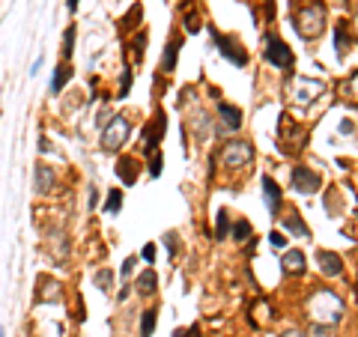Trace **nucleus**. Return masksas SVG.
<instances>
[{
  "label": "nucleus",
  "mask_w": 358,
  "mask_h": 337,
  "mask_svg": "<svg viewBox=\"0 0 358 337\" xmlns=\"http://www.w3.org/2000/svg\"><path fill=\"white\" fill-rule=\"evenodd\" d=\"M268 245H272L275 251H284V248H287V236H284V233H275V230H272V233H268Z\"/></svg>",
  "instance_id": "obj_28"
},
{
  "label": "nucleus",
  "mask_w": 358,
  "mask_h": 337,
  "mask_svg": "<svg viewBox=\"0 0 358 337\" xmlns=\"http://www.w3.org/2000/svg\"><path fill=\"white\" fill-rule=\"evenodd\" d=\"M69 78H72V66L69 63L57 66V72H54V81H51V93H60V89L69 84Z\"/></svg>",
  "instance_id": "obj_15"
},
{
  "label": "nucleus",
  "mask_w": 358,
  "mask_h": 337,
  "mask_svg": "<svg viewBox=\"0 0 358 337\" xmlns=\"http://www.w3.org/2000/svg\"><path fill=\"white\" fill-rule=\"evenodd\" d=\"M281 337H308L305 331H299V329H289V331H284Z\"/></svg>",
  "instance_id": "obj_35"
},
{
  "label": "nucleus",
  "mask_w": 358,
  "mask_h": 337,
  "mask_svg": "<svg viewBox=\"0 0 358 337\" xmlns=\"http://www.w3.org/2000/svg\"><path fill=\"white\" fill-rule=\"evenodd\" d=\"M129 134H131V122L122 117V114H117V117L102 129V150H105V152H114V150H120V147H126Z\"/></svg>",
  "instance_id": "obj_4"
},
{
  "label": "nucleus",
  "mask_w": 358,
  "mask_h": 337,
  "mask_svg": "<svg viewBox=\"0 0 358 337\" xmlns=\"http://www.w3.org/2000/svg\"><path fill=\"white\" fill-rule=\"evenodd\" d=\"M248 236H251V224L248 221H236V224H233V239H236V242H245Z\"/></svg>",
  "instance_id": "obj_24"
},
{
  "label": "nucleus",
  "mask_w": 358,
  "mask_h": 337,
  "mask_svg": "<svg viewBox=\"0 0 358 337\" xmlns=\"http://www.w3.org/2000/svg\"><path fill=\"white\" fill-rule=\"evenodd\" d=\"M129 84H131V72H122V84H120V96L129 93Z\"/></svg>",
  "instance_id": "obj_33"
},
{
  "label": "nucleus",
  "mask_w": 358,
  "mask_h": 337,
  "mask_svg": "<svg viewBox=\"0 0 358 337\" xmlns=\"http://www.w3.org/2000/svg\"><path fill=\"white\" fill-rule=\"evenodd\" d=\"M293 27L301 39H317L322 27H326V6L322 3H308L293 15Z\"/></svg>",
  "instance_id": "obj_2"
},
{
  "label": "nucleus",
  "mask_w": 358,
  "mask_h": 337,
  "mask_svg": "<svg viewBox=\"0 0 358 337\" xmlns=\"http://www.w3.org/2000/svg\"><path fill=\"white\" fill-rule=\"evenodd\" d=\"M42 287L45 289H57V284H54L51 278H42ZM57 299V293H39V301H54Z\"/></svg>",
  "instance_id": "obj_29"
},
{
  "label": "nucleus",
  "mask_w": 358,
  "mask_h": 337,
  "mask_svg": "<svg viewBox=\"0 0 358 337\" xmlns=\"http://www.w3.org/2000/svg\"><path fill=\"white\" fill-rule=\"evenodd\" d=\"M308 317L313 322L334 329V325L343 320V301L334 296L331 289H317V293H310V299H308Z\"/></svg>",
  "instance_id": "obj_1"
},
{
  "label": "nucleus",
  "mask_w": 358,
  "mask_h": 337,
  "mask_svg": "<svg viewBox=\"0 0 358 337\" xmlns=\"http://www.w3.org/2000/svg\"><path fill=\"white\" fill-rule=\"evenodd\" d=\"M0 337H6V334H3V329H0Z\"/></svg>",
  "instance_id": "obj_39"
},
{
  "label": "nucleus",
  "mask_w": 358,
  "mask_h": 337,
  "mask_svg": "<svg viewBox=\"0 0 358 337\" xmlns=\"http://www.w3.org/2000/svg\"><path fill=\"white\" fill-rule=\"evenodd\" d=\"M138 266V257H126V263H122V268H120V275L122 278H131V268Z\"/></svg>",
  "instance_id": "obj_31"
},
{
  "label": "nucleus",
  "mask_w": 358,
  "mask_h": 337,
  "mask_svg": "<svg viewBox=\"0 0 358 337\" xmlns=\"http://www.w3.org/2000/svg\"><path fill=\"white\" fill-rule=\"evenodd\" d=\"M284 227L289 230V233H296V236H301V239H308L310 236V230H308V224L301 221L299 215H289V218H284Z\"/></svg>",
  "instance_id": "obj_17"
},
{
  "label": "nucleus",
  "mask_w": 358,
  "mask_h": 337,
  "mask_svg": "<svg viewBox=\"0 0 358 337\" xmlns=\"http://www.w3.org/2000/svg\"><path fill=\"white\" fill-rule=\"evenodd\" d=\"M308 337H331V329L329 325H320V322H313L310 325V334Z\"/></svg>",
  "instance_id": "obj_30"
},
{
  "label": "nucleus",
  "mask_w": 358,
  "mask_h": 337,
  "mask_svg": "<svg viewBox=\"0 0 358 337\" xmlns=\"http://www.w3.org/2000/svg\"><path fill=\"white\" fill-rule=\"evenodd\" d=\"M185 27H188V33H197L200 30V21H197V9L194 6H185Z\"/></svg>",
  "instance_id": "obj_25"
},
{
  "label": "nucleus",
  "mask_w": 358,
  "mask_h": 337,
  "mask_svg": "<svg viewBox=\"0 0 358 337\" xmlns=\"http://www.w3.org/2000/svg\"><path fill=\"white\" fill-rule=\"evenodd\" d=\"M263 197H266V209L275 215V212L281 209V188H278L272 176H263Z\"/></svg>",
  "instance_id": "obj_9"
},
{
  "label": "nucleus",
  "mask_w": 358,
  "mask_h": 337,
  "mask_svg": "<svg viewBox=\"0 0 358 337\" xmlns=\"http://www.w3.org/2000/svg\"><path fill=\"white\" fill-rule=\"evenodd\" d=\"M317 263H320V272L326 278H338L343 272V260L334 251H317Z\"/></svg>",
  "instance_id": "obj_8"
},
{
  "label": "nucleus",
  "mask_w": 358,
  "mask_h": 337,
  "mask_svg": "<svg viewBox=\"0 0 358 337\" xmlns=\"http://www.w3.org/2000/svg\"><path fill=\"white\" fill-rule=\"evenodd\" d=\"M155 287H159V278H155L152 268L141 272V275H138V284H134V289H138L141 296H152V293H155Z\"/></svg>",
  "instance_id": "obj_13"
},
{
  "label": "nucleus",
  "mask_w": 358,
  "mask_h": 337,
  "mask_svg": "<svg viewBox=\"0 0 358 337\" xmlns=\"http://www.w3.org/2000/svg\"><path fill=\"white\" fill-rule=\"evenodd\" d=\"M230 230V218H227V212H218V221H215V239H224Z\"/></svg>",
  "instance_id": "obj_26"
},
{
  "label": "nucleus",
  "mask_w": 358,
  "mask_h": 337,
  "mask_svg": "<svg viewBox=\"0 0 358 337\" xmlns=\"http://www.w3.org/2000/svg\"><path fill=\"white\" fill-rule=\"evenodd\" d=\"M72 48H75V27H66V36H63V60L66 63L72 57Z\"/></svg>",
  "instance_id": "obj_23"
},
{
  "label": "nucleus",
  "mask_w": 358,
  "mask_h": 337,
  "mask_svg": "<svg viewBox=\"0 0 358 337\" xmlns=\"http://www.w3.org/2000/svg\"><path fill=\"white\" fill-rule=\"evenodd\" d=\"M352 24H355V30H358V15H355V21H352Z\"/></svg>",
  "instance_id": "obj_38"
},
{
  "label": "nucleus",
  "mask_w": 358,
  "mask_h": 337,
  "mask_svg": "<svg viewBox=\"0 0 358 337\" xmlns=\"http://www.w3.org/2000/svg\"><path fill=\"white\" fill-rule=\"evenodd\" d=\"M117 173H120V179L126 185H134V182H138V162H134V159H120Z\"/></svg>",
  "instance_id": "obj_14"
},
{
  "label": "nucleus",
  "mask_w": 358,
  "mask_h": 337,
  "mask_svg": "<svg viewBox=\"0 0 358 337\" xmlns=\"http://www.w3.org/2000/svg\"><path fill=\"white\" fill-rule=\"evenodd\" d=\"M33 185H36V194H51V188H54V171H51L48 164H36Z\"/></svg>",
  "instance_id": "obj_10"
},
{
  "label": "nucleus",
  "mask_w": 358,
  "mask_h": 337,
  "mask_svg": "<svg viewBox=\"0 0 358 337\" xmlns=\"http://www.w3.org/2000/svg\"><path fill=\"white\" fill-rule=\"evenodd\" d=\"M215 42L221 45V54H224V57H230V60L236 63V66H245V60H248V57H245V54H239L242 48H236V45H227V42H224L221 36H215Z\"/></svg>",
  "instance_id": "obj_16"
},
{
  "label": "nucleus",
  "mask_w": 358,
  "mask_h": 337,
  "mask_svg": "<svg viewBox=\"0 0 358 337\" xmlns=\"http://www.w3.org/2000/svg\"><path fill=\"white\" fill-rule=\"evenodd\" d=\"M78 6V0H69V9H75Z\"/></svg>",
  "instance_id": "obj_37"
},
{
  "label": "nucleus",
  "mask_w": 358,
  "mask_h": 337,
  "mask_svg": "<svg viewBox=\"0 0 358 337\" xmlns=\"http://www.w3.org/2000/svg\"><path fill=\"white\" fill-rule=\"evenodd\" d=\"M141 257H143V260H147V263H152V260H155V245H147Z\"/></svg>",
  "instance_id": "obj_34"
},
{
  "label": "nucleus",
  "mask_w": 358,
  "mask_h": 337,
  "mask_svg": "<svg viewBox=\"0 0 358 337\" xmlns=\"http://www.w3.org/2000/svg\"><path fill=\"white\" fill-rule=\"evenodd\" d=\"M218 114H221V120H224V126H227L230 131H239L242 129V110L239 108H233V105H218Z\"/></svg>",
  "instance_id": "obj_11"
},
{
  "label": "nucleus",
  "mask_w": 358,
  "mask_h": 337,
  "mask_svg": "<svg viewBox=\"0 0 358 337\" xmlns=\"http://www.w3.org/2000/svg\"><path fill=\"white\" fill-rule=\"evenodd\" d=\"M93 280H96V287L102 289V293H108V289L114 287V272H110V268H99V272L93 275Z\"/></svg>",
  "instance_id": "obj_18"
},
{
  "label": "nucleus",
  "mask_w": 358,
  "mask_h": 337,
  "mask_svg": "<svg viewBox=\"0 0 358 337\" xmlns=\"http://www.w3.org/2000/svg\"><path fill=\"white\" fill-rule=\"evenodd\" d=\"M266 60L275 66V69H289L293 66V51H289V45L278 36H268L266 39Z\"/></svg>",
  "instance_id": "obj_6"
},
{
  "label": "nucleus",
  "mask_w": 358,
  "mask_h": 337,
  "mask_svg": "<svg viewBox=\"0 0 358 337\" xmlns=\"http://www.w3.org/2000/svg\"><path fill=\"white\" fill-rule=\"evenodd\" d=\"M155 322H159V317H155V310H143V320H141V337H150L155 331Z\"/></svg>",
  "instance_id": "obj_20"
},
{
  "label": "nucleus",
  "mask_w": 358,
  "mask_h": 337,
  "mask_svg": "<svg viewBox=\"0 0 358 337\" xmlns=\"http://www.w3.org/2000/svg\"><path fill=\"white\" fill-rule=\"evenodd\" d=\"M254 159V147L248 141H227L221 150V162L227 167H245Z\"/></svg>",
  "instance_id": "obj_5"
},
{
  "label": "nucleus",
  "mask_w": 358,
  "mask_h": 337,
  "mask_svg": "<svg viewBox=\"0 0 358 337\" xmlns=\"http://www.w3.org/2000/svg\"><path fill=\"white\" fill-rule=\"evenodd\" d=\"M334 48H338L341 57L346 54V48H350V39H346V21H341L338 30H334Z\"/></svg>",
  "instance_id": "obj_19"
},
{
  "label": "nucleus",
  "mask_w": 358,
  "mask_h": 337,
  "mask_svg": "<svg viewBox=\"0 0 358 337\" xmlns=\"http://www.w3.org/2000/svg\"><path fill=\"white\" fill-rule=\"evenodd\" d=\"M322 185L320 173H313L310 167H296L293 171V188L299 194H317V188Z\"/></svg>",
  "instance_id": "obj_7"
},
{
  "label": "nucleus",
  "mask_w": 358,
  "mask_h": 337,
  "mask_svg": "<svg viewBox=\"0 0 358 337\" xmlns=\"http://www.w3.org/2000/svg\"><path fill=\"white\" fill-rule=\"evenodd\" d=\"M105 209H108V212H114V215H117V212L122 209V191H120V188H114V191H108Z\"/></svg>",
  "instance_id": "obj_21"
},
{
  "label": "nucleus",
  "mask_w": 358,
  "mask_h": 337,
  "mask_svg": "<svg viewBox=\"0 0 358 337\" xmlns=\"http://www.w3.org/2000/svg\"><path fill=\"white\" fill-rule=\"evenodd\" d=\"M343 96L352 99V102H358V72H352V75L343 81Z\"/></svg>",
  "instance_id": "obj_22"
},
{
  "label": "nucleus",
  "mask_w": 358,
  "mask_h": 337,
  "mask_svg": "<svg viewBox=\"0 0 358 337\" xmlns=\"http://www.w3.org/2000/svg\"><path fill=\"white\" fill-rule=\"evenodd\" d=\"M326 93V84L320 78H305V75H296L287 81V99L293 105H313L317 99Z\"/></svg>",
  "instance_id": "obj_3"
},
{
  "label": "nucleus",
  "mask_w": 358,
  "mask_h": 337,
  "mask_svg": "<svg viewBox=\"0 0 358 337\" xmlns=\"http://www.w3.org/2000/svg\"><path fill=\"white\" fill-rule=\"evenodd\" d=\"M341 131H343V134H350V131H352V122H350V120H343V122H341Z\"/></svg>",
  "instance_id": "obj_36"
},
{
  "label": "nucleus",
  "mask_w": 358,
  "mask_h": 337,
  "mask_svg": "<svg viewBox=\"0 0 358 337\" xmlns=\"http://www.w3.org/2000/svg\"><path fill=\"white\" fill-rule=\"evenodd\" d=\"M305 263L308 260H305V254H301V251H287L284 260H281L287 275H301V272H305Z\"/></svg>",
  "instance_id": "obj_12"
},
{
  "label": "nucleus",
  "mask_w": 358,
  "mask_h": 337,
  "mask_svg": "<svg viewBox=\"0 0 358 337\" xmlns=\"http://www.w3.org/2000/svg\"><path fill=\"white\" fill-rule=\"evenodd\" d=\"M162 164H164V159H162V155H155V159L150 162V173L152 176H162Z\"/></svg>",
  "instance_id": "obj_32"
},
{
  "label": "nucleus",
  "mask_w": 358,
  "mask_h": 337,
  "mask_svg": "<svg viewBox=\"0 0 358 337\" xmlns=\"http://www.w3.org/2000/svg\"><path fill=\"white\" fill-rule=\"evenodd\" d=\"M162 66H164L167 72H171L173 66H176V42H171V45H167V51H164V60H162Z\"/></svg>",
  "instance_id": "obj_27"
}]
</instances>
